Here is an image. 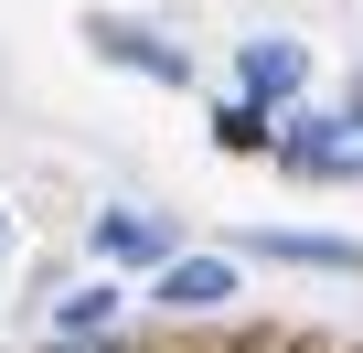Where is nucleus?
Instances as JSON below:
<instances>
[{"label": "nucleus", "instance_id": "nucleus-1", "mask_svg": "<svg viewBox=\"0 0 363 353\" xmlns=\"http://www.w3.org/2000/svg\"><path fill=\"white\" fill-rule=\"evenodd\" d=\"M278 150H289V171H363V118H299Z\"/></svg>", "mask_w": 363, "mask_h": 353}, {"label": "nucleus", "instance_id": "nucleus-2", "mask_svg": "<svg viewBox=\"0 0 363 353\" xmlns=\"http://www.w3.org/2000/svg\"><path fill=\"white\" fill-rule=\"evenodd\" d=\"M96 54H118V65H139V75H160V86H182V75H193L171 43H150L139 22H96Z\"/></svg>", "mask_w": 363, "mask_h": 353}, {"label": "nucleus", "instance_id": "nucleus-3", "mask_svg": "<svg viewBox=\"0 0 363 353\" xmlns=\"http://www.w3.org/2000/svg\"><path fill=\"white\" fill-rule=\"evenodd\" d=\"M225 289H235V268H225V257H171V278H160V300H171V310H214Z\"/></svg>", "mask_w": 363, "mask_h": 353}, {"label": "nucleus", "instance_id": "nucleus-4", "mask_svg": "<svg viewBox=\"0 0 363 353\" xmlns=\"http://www.w3.org/2000/svg\"><path fill=\"white\" fill-rule=\"evenodd\" d=\"M299 86V43H246V97H289Z\"/></svg>", "mask_w": 363, "mask_h": 353}, {"label": "nucleus", "instance_id": "nucleus-5", "mask_svg": "<svg viewBox=\"0 0 363 353\" xmlns=\"http://www.w3.org/2000/svg\"><path fill=\"white\" fill-rule=\"evenodd\" d=\"M257 246L289 268H363V246H342V236H257Z\"/></svg>", "mask_w": 363, "mask_h": 353}, {"label": "nucleus", "instance_id": "nucleus-6", "mask_svg": "<svg viewBox=\"0 0 363 353\" xmlns=\"http://www.w3.org/2000/svg\"><path fill=\"white\" fill-rule=\"evenodd\" d=\"M96 246H107V257H160L171 236H160L150 214H107V225H96Z\"/></svg>", "mask_w": 363, "mask_h": 353}, {"label": "nucleus", "instance_id": "nucleus-7", "mask_svg": "<svg viewBox=\"0 0 363 353\" xmlns=\"http://www.w3.org/2000/svg\"><path fill=\"white\" fill-rule=\"evenodd\" d=\"M107 310H118V289H75V300H65V332H96Z\"/></svg>", "mask_w": 363, "mask_h": 353}, {"label": "nucleus", "instance_id": "nucleus-8", "mask_svg": "<svg viewBox=\"0 0 363 353\" xmlns=\"http://www.w3.org/2000/svg\"><path fill=\"white\" fill-rule=\"evenodd\" d=\"M54 353H86V342H54Z\"/></svg>", "mask_w": 363, "mask_h": 353}, {"label": "nucleus", "instance_id": "nucleus-9", "mask_svg": "<svg viewBox=\"0 0 363 353\" xmlns=\"http://www.w3.org/2000/svg\"><path fill=\"white\" fill-rule=\"evenodd\" d=\"M0 225H11V214H0Z\"/></svg>", "mask_w": 363, "mask_h": 353}]
</instances>
